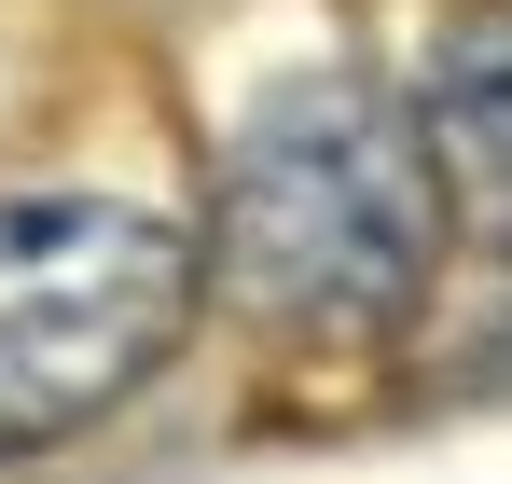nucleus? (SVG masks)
<instances>
[{"instance_id": "obj_1", "label": "nucleus", "mask_w": 512, "mask_h": 484, "mask_svg": "<svg viewBox=\"0 0 512 484\" xmlns=\"http://www.w3.org/2000/svg\"><path fill=\"white\" fill-rule=\"evenodd\" d=\"M222 291L291 346H388L443 263V180L360 70L277 83L222 139Z\"/></svg>"}, {"instance_id": "obj_2", "label": "nucleus", "mask_w": 512, "mask_h": 484, "mask_svg": "<svg viewBox=\"0 0 512 484\" xmlns=\"http://www.w3.org/2000/svg\"><path fill=\"white\" fill-rule=\"evenodd\" d=\"M194 277V236L125 194H0V457L70 443L125 388H153Z\"/></svg>"}, {"instance_id": "obj_3", "label": "nucleus", "mask_w": 512, "mask_h": 484, "mask_svg": "<svg viewBox=\"0 0 512 484\" xmlns=\"http://www.w3.org/2000/svg\"><path fill=\"white\" fill-rule=\"evenodd\" d=\"M416 153H429V180H443V208L512 263V14H471V28L429 42Z\"/></svg>"}]
</instances>
